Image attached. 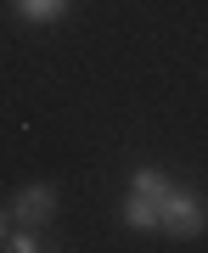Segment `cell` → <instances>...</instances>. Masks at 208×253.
I'll return each mask as SVG.
<instances>
[{"label": "cell", "instance_id": "cell-1", "mask_svg": "<svg viewBox=\"0 0 208 253\" xmlns=\"http://www.w3.org/2000/svg\"><path fill=\"white\" fill-rule=\"evenodd\" d=\"M158 231H169L174 242L203 236L208 231V197L197 186H186V180H169V191H163V225Z\"/></svg>", "mask_w": 208, "mask_h": 253}, {"label": "cell", "instance_id": "cell-2", "mask_svg": "<svg viewBox=\"0 0 208 253\" xmlns=\"http://www.w3.org/2000/svg\"><path fill=\"white\" fill-rule=\"evenodd\" d=\"M11 219H17V225H51L56 219V186L51 180H34V186H23L17 197H11Z\"/></svg>", "mask_w": 208, "mask_h": 253}, {"label": "cell", "instance_id": "cell-3", "mask_svg": "<svg viewBox=\"0 0 208 253\" xmlns=\"http://www.w3.org/2000/svg\"><path fill=\"white\" fill-rule=\"evenodd\" d=\"M124 225H129V231H158V225H163V197L129 191V197H124Z\"/></svg>", "mask_w": 208, "mask_h": 253}, {"label": "cell", "instance_id": "cell-4", "mask_svg": "<svg viewBox=\"0 0 208 253\" xmlns=\"http://www.w3.org/2000/svg\"><path fill=\"white\" fill-rule=\"evenodd\" d=\"M129 191H146V197H163V191H169V174H163V169H152V163H141V169L129 174Z\"/></svg>", "mask_w": 208, "mask_h": 253}, {"label": "cell", "instance_id": "cell-5", "mask_svg": "<svg viewBox=\"0 0 208 253\" xmlns=\"http://www.w3.org/2000/svg\"><path fill=\"white\" fill-rule=\"evenodd\" d=\"M0 248H11V253H45L51 242H45L34 225H17V231H6V242H0Z\"/></svg>", "mask_w": 208, "mask_h": 253}, {"label": "cell", "instance_id": "cell-6", "mask_svg": "<svg viewBox=\"0 0 208 253\" xmlns=\"http://www.w3.org/2000/svg\"><path fill=\"white\" fill-rule=\"evenodd\" d=\"M17 11H23L28 23H56L68 11V0H17Z\"/></svg>", "mask_w": 208, "mask_h": 253}, {"label": "cell", "instance_id": "cell-7", "mask_svg": "<svg viewBox=\"0 0 208 253\" xmlns=\"http://www.w3.org/2000/svg\"><path fill=\"white\" fill-rule=\"evenodd\" d=\"M0 242H6V214H0Z\"/></svg>", "mask_w": 208, "mask_h": 253}]
</instances>
